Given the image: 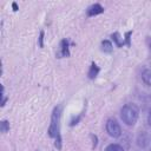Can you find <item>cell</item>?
Wrapping results in <instances>:
<instances>
[{"label": "cell", "mask_w": 151, "mask_h": 151, "mask_svg": "<svg viewBox=\"0 0 151 151\" xmlns=\"http://www.w3.org/2000/svg\"><path fill=\"white\" fill-rule=\"evenodd\" d=\"M39 46L42 48L44 47V31H40V35H39Z\"/></svg>", "instance_id": "12"}, {"label": "cell", "mask_w": 151, "mask_h": 151, "mask_svg": "<svg viewBox=\"0 0 151 151\" xmlns=\"http://www.w3.org/2000/svg\"><path fill=\"white\" fill-rule=\"evenodd\" d=\"M12 7H13V11H18V5H17V2H13V4H12Z\"/></svg>", "instance_id": "16"}, {"label": "cell", "mask_w": 151, "mask_h": 151, "mask_svg": "<svg viewBox=\"0 0 151 151\" xmlns=\"http://www.w3.org/2000/svg\"><path fill=\"white\" fill-rule=\"evenodd\" d=\"M57 58H65L70 57V42L67 39H63L59 44V48L55 53Z\"/></svg>", "instance_id": "5"}, {"label": "cell", "mask_w": 151, "mask_h": 151, "mask_svg": "<svg viewBox=\"0 0 151 151\" xmlns=\"http://www.w3.org/2000/svg\"><path fill=\"white\" fill-rule=\"evenodd\" d=\"M60 118H61V106H55L51 114V123L47 133L54 139V146L61 150V133H60Z\"/></svg>", "instance_id": "1"}, {"label": "cell", "mask_w": 151, "mask_h": 151, "mask_svg": "<svg viewBox=\"0 0 151 151\" xmlns=\"http://www.w3.org/2000/svg\"><path fill=\"white\" fill-rule=\"evenodd\" d=\"M142 79H143V81H144L146 85L151 86V70H149V68L144 70V71L142 72Z\"/></svg>", "instance_id": "9"}, {"label": "cell", "mask_w": 151, "mask_h": 151, "mask_svg": "<svg viewBox=\"0 0 151 151\" xmlns=\"http://www.w3.org/2000/svg\"><path fill=\"white\" fill-rule=\"evenodd\" d=\"M138 116H139V109L137 105H134L132 103L125 104L120 110V118H122L123 123H125L129 126H132L136 124Z\"/></svg>", "instance_id": "2"}, {"label": "cell", "mask_w": 151, "mask_h": 151, "mask_svg": "<svg viewBox=\"0 0 151 151\" xmlns=\"http://www.w3.org/2000/svg\"><path fill=\"white\" fill-rule=\"evenodd\" d=\"M105 151H125L124 147L119 144H116V143H112V144H109L106 147H105Z\"/></svg>", "instance_id": "10"}, {"label": "cell", "mask_w": 151, "mask_h": 151, "mask_svg": "<svg viewBox=\"0 0 151 151\" xmlns=\"http://www.w3.org/2000/svg\"><path fill=\"white\" fill-rule=\"evenodd\" d=\"M146 42H147V45H149V47H150V50H151V37H147V38H146Z\"/></svg>", "instance_id": "15"}, {"label": "cell", "mask_w": 151, "mask_h": 151, "mask_svg": "<svg viewBox=\"0 0 151 151\" xmlns=\"http://www.w3.org/2000/svg\"><path fill=\"white\" fill-rule=\"evenodd\" d=\"M0 130L2 133H7L9 131V122L8 120H1L0 123Z\"/></svg>", "instance_id": "11"}, {"label": "cell", "mask_w": 151, "mask_h": 151, "mask_svg": "<svg viewBox=\"0 0 151 151\" xmlns=\"http://www.w3.org/2000/svg\"><path fill=\"white\" fill-rule=\"evenodd\" d=\"M147 124H149V126H151V107H150L149 113H147Z\"/></svg>", "instance_id": "13"}, {"label": "cell", "mask_w": 151, "mask_h": 151, "mask_svg": "<svg viewBox=\"0 0 151 151\" xmlns=\"http://www.w3.org/2000/svg\"><path fill=\"white\" fill-rule=\"evenodd\" d=\"M100 46H101V51L105 53H111L113 51V45L110 40H103Z\"/></svg>", "instance_id": "8"}, {"label": "cell", "mask_w": 151, "mask_h": 151, "mask_svg": "<svg viewBox=\"0 0 151 151\" xmlns=\"http://www.w3.org/2000/svg\"><path fill=\"white\" fill-rule=\"evenodd\" d=\"M91 138L93 139V145H92V147H96V146H97V137L93 136V134H91Z\"/></svg>", "instance_id": "14"}, {"label": "cell", "mask_w": 151, "mask_h": 151, "mask_svg": "<svg viewBox=\"0 0 151 151\" xmlns=\"http://www.w3.org/2000/svg\"><path fill=\"white\" fill-rule=\"evenodd\" d=\"M106 132L109 133V136H111L113 138H118L122 134V129H120L119 123L116 119L110 118L106 122Z\"/></svg>", "instance_id": "3"}, {"label": "cell", "mask_w": 151, "mask_h": 151, "mask_svg": "<svg viewBox=\"0 0 151 151\" xmlns=\"http://www.w3.org/2000/svg\"><path fill=\"white\" fill-rule=\"evenodd\" d=\"M131 34H132V31H129V32H126L125 33V37H124V39L123 38H120V35H119V33L118 32H116V33H113L112 35H111V38H112V40L116 42V45L118 46V47H123V46H131Z\"/></svg>", "instance_id": "4"}, {"label": "cell", "mask_w": 151, "mask_h": 151, "mask_svg": "<svg viewBox=\"0 0 151 151\" xmlns=\"http://www.w3.org/2000/svg\"><path fill=\"white\" fill-rule=\"evenodd\" d=\"M103 12H104V7L100 4H93L87 8L86 14H87V17H94V15L101 14Z\"/></svg>", "instance_id": "6"}, {"label": "cell", "mask_w": 151, "mask_h": 151, "mask_svg": "<svg viewBox=\"0 0 151 151\" xmlns=\"http://www.w3.org/2000/svg\"><path fill=\"white\" fill-rule=\"evenodd\" d=\"M99 71H100L99 66H97V64H96V63H92V64H91V66H90L88 73H87L88 78H90V79H94V78H96V77L98 76Z\"/></svg>", "instance_id": "7"}]
</instances>
